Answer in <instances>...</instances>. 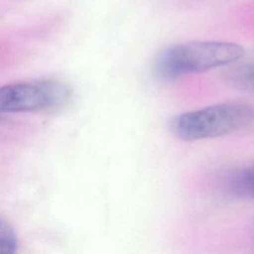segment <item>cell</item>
I'll return each mask as SVG.
<instances>
[{
    "mask_svg": "<svg viewBox=\"0 0 254 254\" xmlns=\"http://www.w3.org/2000/svg\"><path fill=\"white\" fill-rule=\"evenodd\" d=\"M243 55V47L235 43L193 41L162 51L155 61L154 72L161 79H176L235 63Z\"/></svg>",
    "mask_w": 254,
    "mask_h": 254,
    "instance_id": "6da1fadb",
    "label": "cell"
},
{
    "mask_svg": "<svg viewBox=\"0 0 254 254\" xmlns=\"http://www.w3.org/2000/svg\"><path fill=\"white\" fill-rule=\"evenodd\" d=\"M253 123V106L227 102L176 115L170 120L169 128L182 140L195 141L228 135Z\"/></svg>",
    "mask_w": 254,
    "mask_h": 254,
    "instance_id": "7a4b0ae2",
    "label": "cell"
},
{
    "mask_svg": "<svg viewBox=\"0 0 254 254\" xmlns=\"http://www.w3.org/2000/svg\"><path fill=\"white\" fill-rule=\"evenodd\" d=\"M70 97V89L57 80H32L0 86V112L40 111L58 107Z\"/></svg>",
    "mask_w": 254,
    "mask_h": 254,
    "instance_id": "3957f363",
    "label": "cell"
},
{
    "mask_svg": "<svg viewBox=\"0 0 254 254\" xmlns=\"http://www.w3.org/2000/svg\"><path fill=\"white\" fill-rule=\"evenodd\" d=\"M225 79L233 88L254 94V63L234 65L227 70Z\"/></svg>",
    "mask_w": 254,
    "mask_h": 254,
    "instance_id": "277c9868",
    "label": "cell"
},
{
    "mask_svg": "<svg viewBox=\"0 0 254 254\" xmlns=\"http://www.w3.org/2000/svg\"><path fill=\"white\" fill-rule=\"evenodd\" d=\"M228 191L237 197L254 198V165L240 169L229 177Z\"/></svg>",
    "mask_w": 254,
    "mask_h": 254,
    "instance_id": "5b68a950",
    "label": "cell"
},
{
    "mask_svg": "<svg viewBox=\"0 0 254 254\" xmlns=\"http://www.w3.org/2000/svg\"><path fill=\"white\" fill-rule=\"evenodd\" d=\"M18 245V237L14 228L0 218V253H15Z\"/></svg>",
    "mask_w": 254,
    "mask_h": 254,
    "instance_id": "8992f818",
    "label": "cell"
},
{
    "mask_svg": "<svg viewBox=\"0 0 254 254\" xmlns=\"http://www.w3.org/2000/svg\"><path fill=\"white\" fill-rule=\"evenodd\" d=\"M251 239H252V242H253V244H254V228H253V230H252V235H251Z\"/></svg>",
    "mask_w": 254,
    "mask_h": 254,
    "instance_id": "52a82bcc",
    "label": "cell"
}]
</instances>
